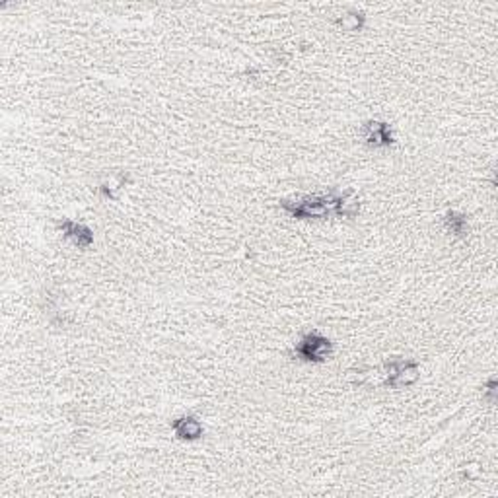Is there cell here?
Wrapping results in <instances>:
<instances>
[{"label": "cell", "mask_w": 498, "mask_h": 498, "mask_svg": "<svg viewBox=\"0 0 498 498\" xmlns=\"http://www.w3.org/2000/svg\"><path fill=\"white\" fill-rule=\"evenodd\" d=\"M364 138H366L368 144H372V146H387V144L392 143L389 128H387L385 123H380V121H372L366 125Z\"/></svg>", "instance_id": "6"}, {"label": "cell", "mask_w": 498, "mask_h": 498, "mask_svg": "<svg viewBox=\"0 0 498 498\" xmlns=\"http://www.w3.org/2000/svg\"><path fill=\"white\" fill-rule=\"evenodd\" d=\"M62 234L67 236L70 242L78 245V248H90L94 243V234L88 226H84L80 222H74V220H65L61 224Z\"/></svg>", "instance_id": "4"}, {"label": "cell", "mask_w": 498, "mask_h": 498, "mask_svg": "<svg viewBox=\"0 0 498 498\" xmlns=\"http://www.w3.org/2000/svg\"><path fill=\"white\" fill-rule=\"evenodd\" d=\"M446 226H448V230H450L452 234L463 236L467 232V220H465V216L458 214V212H448V216H446Z\"/></svg>", "instance_id": "7"}, {"label": "cell", "mask_w": 498, "mask_h": 498, "mask_svg": "<svg viewBox=\"0 0 498 498\" xmlns=\"http://www.w3.org/2000/svg\"><path fill=\"white\" fill-rule=\"evenodd\" d=\"M172 428H174L175 434L182 438V440H197V438L203 434V424L199 423L197 419H193V416L177 419L172 424Z\"/></svg>", "instance_id": "5"}, {"label": "cell", "mask_w": 498, "mask_h": 498, "mask_svg": "<svg viewBox=\"0 0 498 498\" xmlns=\"http://www.w3.org/2000/svg\"><path fill=\"white\" fill-rule=\"evenodd\" d=\"M419 380V364L413 360H393L387 364V374H385V384L389 387H405V385L415 384Z\"/></svg>", "instance_id": "2"}, {"label": "cell", "mask_w": 498, "mask_h": 498, "mask_svg": "<svg viewBox=\"0 0 498 498\" xmlns=\"http://www.w3.org/2000/svg\"><path fill=\"white\" fill-rule=\"evenodd\" d=\"M296 353H298L300 358L308 360V363H323L325 358L331 355V343L325 339L323 335L310 333V335H306L298 343Z\"/></svg>", "instance_id": "3"}, {"label": "cell", "mask_w": 498, "mask_h": 498, "mask_svg": "<svg viewBox=\"0 0 498 498\" xmlns=\"http://www.w3.org/2000/svg\"><path fill=\"white\" fill-rule=\"evenodd\" d=\"M282 209L296 218H325V216H355L358 203L348 195H316L304 197L298 201H284Z\"/></svg>", "instance_id": "1"}]
</instances>
